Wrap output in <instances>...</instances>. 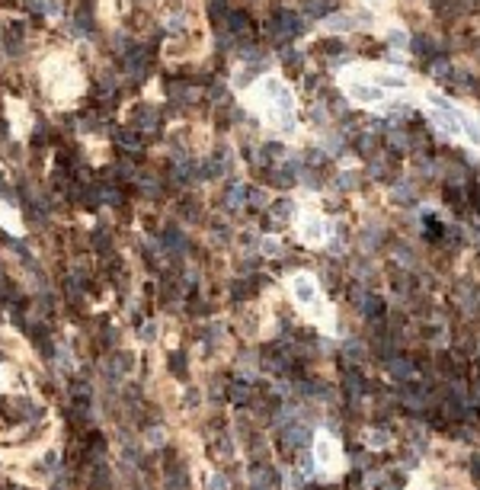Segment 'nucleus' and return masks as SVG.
Here are the masks:
<instances>
[{
	"label": "nucleus",
	"mask_w": 480,
	"mask_h": 490,
	"mask_svg": "<svg viewBox=\"0 0 480 490\" xmlns=\"http://www.w3.org/2000/svg\"><path fill=\"white\" fill-rule=\"evenodd\" d=\"M420 99H423L429 122L436 125V132L480 151V115H474L468 106L455 103V99H448L445 93H436V90H426Z\"/></svg>",
	"instance_id": "obj_1"
},
{
	"label": "nucleus",
	"mask_w": 480,
	"mask_h": 490,
	"mask_svg": "<svg viewBox=\"0 0 480 490\" xmlns=\"http://www.w3.org/2000/svg\"><path fill=\"white\" fill-rule=\"evenodd\" d=\"M253 103H256V109H260L262 115H266L269 125L282 128V132H288V128L295 125V97H292V90H288L285 80H279V77L256 80Z\"/></svg>",
	"instance_id": "obj_2"
},
{
	"label": "nucleus",
	"mask_w": 480,
	"mask_h": 490,
	"mask_svg": "<svg viewBox=\"0 0 480 490\" xmlns=\"http://www.w3.org/2000/svg\"><path fill=\"white\" fill-rule=\"evenodd\" d=\"M298 228H301V237H304L307 244H323V241L330 237V231H333V224H330L327 218L314 215V212H310V215L301 212V215H298Z\"/></svg>",
	"instance_id": "obj_3"
},
{
	"label": "nucleus",
	"mask_w": 480,
	"mask_h": 490,
	"mask_svg": "<svg viewBox=\"0 0 480 490\" xmlns=\"http://www.w3.org/2000/svg\"><path fill=\"white\" fill-rule=\"evenodd\" d=\"M295 295H298V301H304V304H314V301H317V285H314V279L298 276V279H295Z\"/></svg>",
	"instance_id": "obj_4"
},
{
	"label": "nucleus",
	"mask_w": 480,
	"mask_h": 490,
	"mask_svg": "<svg viewBox=\"0 0 480 490\" xmlns=\"http://www.w3.org/2000/svg\"><path fill=\"white\" fill-rule=\"evenodd\" d=\"M317 458H320L323 468H330V458L336 461V445H330L327 436H320V442H317Z\"/></svg>",
	"instance_id": "obj_5"
}]
</instances>
